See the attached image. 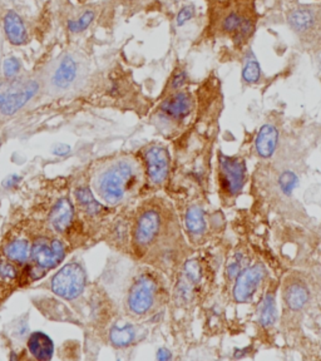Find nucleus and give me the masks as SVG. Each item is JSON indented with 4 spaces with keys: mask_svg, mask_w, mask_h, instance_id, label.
<instances>
[{
    "mask_svg": "<svg viewBox=\"0 0 321 361\" xmlns=\"http://www.w3.org/2000/svg\"><path fill=\"white\" fill-rule=\"evenodd\" d=\"M75 198L79 206L83 209V211L90 214H98L102 209V204L97 202L93 193L90 192L88 187H80L75 191Z\"/></svg>",
    "mask_w": 321,
    "mask_h": 361,
    "instance_id": "24",
    "label": "nucleus"
},
{
    "mask_svg": "<svg viewBox=\"0 0 321 361\" xmlns=\"http://www.w3.org/2000/svg\"><path fill=\"white\" fill-rule=\"evenodd\" d=\"M3 252L16 265H24L30 257V245L27 240H14L6 245Z\"/></svg>",
    "mask_w": 321,
    "mask_h": 361,
    "instance_id": "19",
    "label": "nucleus"
},
{
    "mask_svg": "<svg viewBox=\"0 0 321 361\" xmlns=\"http://www.w3.org/2000/svg\"><path fill=\"white\" fill-rule=\"evenodd\" d=\"M259 322L264 327L271 326L277 322V304L272 293H267L260 306Z\"/></svg>",
    "mask_w": 321,
    "mask_h": 361,
    "instance_id": "23",
    "label": "nucleus"
},
{
    "mask_svg": "<svg viewBox=\"0 0 321 361\" xmlns=\"http://www.w3.org/2000/svg\"><path fill=\"white\" fill-rule=\"evenodd\" d=\"M88 72L90 61L85 53L69 48L42 68V90L48 96H66L83 85Z\"/></svg>",
    "mask_w": 321,
    "mask_h": 361,
    "instance_id": "2",
    "label": "nucleus"
},
{
    "mask_svg": "<svg viewBox=\"0 0 321 361\" xmlns=\"http://www.w3.org/2000/svg\"><path fill=\"white\" fill-rule=\"evenodd\" d=\"M42 90L40 72H23L13 78L0 79V119L17 116L38 97Z\"/></svg>",
    "mask_w": 321,
    "mask_h": 361,
    "instance_id": "4",
    "label": "nucleus"
},
{
    "mask_svg": "<svg viewBox=\"0 0 321 361\" xmlns=\"http://www.w3.org/2000/svg\"><path fill=\"white\" fill-rule=\"evenodd\" d=\"M277 130L272 124H265L256 137V151L261 157H270L275 152L277 145Z\"/></svg>",
    "mask_w": 321,
    "mask_h": 361,
    "instance_id": "18",
    "label": "nucleus"
},
{
    "mask_svg": "<svg viewBox=\"0 0 321 361\" xmlns=\"http://www.w3.org/2000/svg\"><path fill=\"white\" fill-rule=\"evenodd\" d=\"M3 13H4V9H3V6H0V19H1V16H3Z\"/></svg>",
    "mask_w": 321,
    "mask_h": 361,
    "instance_id": "35",
    "label": "nucleus"
},
{
    "mask_svg": "<svg viewBox=\"0 0 321 361\" xmlns=\"http://www.w3.org/2000/svg\"><path fill=\"white\" fill-rule=\"evenodd\" d=\"M246 180V164L236 157L220 154V183L222 191L236 196L243 190Z\"/></svg>",
    "mask_w": 321,
    "mask_h": 361,
    "instance_id": "10",
    "label": "nucleus"
},
{
    "mask_svg": "<svg viewBox=\"0 0 321 361\" xmlns=\"http://www.w3.org/2000/svg\"><path fill=\"white\" fill-rule=\"evenodd\" d=\"M187 230L195 236H201L206 231V221L202 209L193 206L187 211L186 214Z\"/></svg>",
    "mask_w": 321,
    "mask_h": 361,
    "instance_id": "22",
    "label": "nucleus"
},
{
    "mask_svg": "<svg viewBox=\"0 0 321 361\" xmlns=\"http://www.w3.org/2000/svg\"><path fill=\"white\" fill-rule=\"evenodd\" d=\"M280 187H281L282 191L286 195H291L293 190L298 187V176L295 175L291 171L288 172H284L280 180H279Z\"/></svg>",
    "mask_w": 321,
    "mask_h": 361,
    "instance_id": "28",
    "label": "nucleus"
},
{
    "mask_svg": "<svg viewBox=\"0 0 321 361\" xmlns=\"http://www.w3.org/2000/svg\"><path fill=\"white\" fill-rule=\"evenodd\" d=\"M192 104L191 94L187 90H176L164 99L159 111L167 118L180 121L190 114Z\"/></svg>",
    "mask_w": 321,
    "mask_h": 361,
    "instance_id": "14",
    "label": "nucleus"
},
{
    "mask_svg": "<svg viewBox=\"0 0 321 361\" xmlns=\"http://www.w3.org/2000/svg\"><path fill=\"white\" fill-rule=\"evenodd\" d=\"M74 209L68 198H62L54 204L49 214V224L52 228L58 233L68 231L73 222Z\"/></svg>",
    "mask_w": 321,
    "mask_h": 361,
    "instance_id": "16",
    "label": "nucleus"
},
{
    "mask_svg": "<svg viewBox=\"0 0 321 361\" xmlns=\"http://www.w3.org/2000/svg\"><path fill=\"white\" fill-rule=\"evenodd\" d=\"M309 299L308 288L303 283H291L285 291V302L291 310H300Z\"/></svg>",
    "mask_w": 321,
    "mask_h": 361,
    "instance_id": "20",
    "label": "nucleus"
},
{
    "mask_svg": "<svg viewBox=\"0 0 321 361\" xmlns=\"http://www.w3.org/2000/svg\"><path fill=\"white\" fill-rule=\"evenodd\" d=\"M265 267L262 265H254L241 272L237 277L234 286V299L237 302H248L254 296L260 283L265 276Z\"/></svg>",
    "mask_w": 321,
    "mask_h": 361,
    "instance_id": "12",
    "label": "nucleus"
},
{
    "mask_svg": "<svg viewBox=\"0 0 321 361\" xmlns=\"http://www.w3.org/2000/svg\"><path fill=\"white\" fill-rule=\"evenodd\" d=\"M157 295V283L150 275H140L132 283L128 296H127V307L128 311L135 316L146 315L150 312L156 301Z\"/></svg>",
    "mask_w": 321,
    "mask_h": 361,
    "instance_id": "8",
    "label": "nucleus"
},
{
    "mask_svg": "<svg viewBox=\"0 0 321 361\" xmlns=\"http://www.w3.org/2000/svg\"><path fill=\"white\" fill-rule=\"evenodd\" d=\"M19 276L17 266L11 259H0V283L3 286H8L16 282Z\"/></svg>",
    "mask_w": 321,
    "mask_h": 361,
    "instance_id": "25",
    "label": "nucleus"
},
{
    "mask_svg": "<svg viewBox=\"0 0 321 361\" xmlns=\"http://www.w3.org/2000/svg\"><path fill=\"white\" fill-rule=\"evenodd\" d=\"M206 33L211 38L232 42L241 49L253 38L259 13L256 0H207Z\"/></svg>",
    "mask_w": 321,
    "mask_h": 361,
    "instance_id": "1",
    "label": "nucleus"
},
{
    "mask_svg": "<svg viewBox=\"0 0 321 361\" xmlns=\"http://www.w3.org/2000/svg\"><path fill=\"white\" fill-rule=\"evenodd\" d=\"M135 338V327L130 324L114 325L109 331V340L114 346L124 348L133 343Z\"/></svg>",
    "mask_w": 321,
    "mask_h": 361,
    "instance_id": "21",
    "label": "nucleus"
},
{
    "mask_svg": "<svg viewBox=\"0 0 321 361\" xmlns=\"http://www.w3.org/2000/svg\"><path fill=\"white\" fill-rule=\"evenodd\" d=\"M147 176L153 185H161L169 175V154L161 146H151L145 151Z\"/></svg>",
    "mask_w": 321,
    "mask_h": 361,
    "instance_id": "13",
    "label": "nucleus"
},
{
    "mask_svg": "<svg viewBox=\"0 0 321 361\" xmlns=\"http://www.w3.org/2000/svg\"><path fill=\"white\" fill-rule=\"evenodd\" d=\"M28 350L37 360H51L54 353V345L47 334L35 331L29 336Z\"/></svg>",
    "mask_w": 321,
    "mask_h": 361,
    "instance_id": "17",
    "label": "nucleus"
},
{
    "mask_svg": "<svg viewBox=\"0 0 321 361\" xmlns=\"http://www.w3.org/2000/svg\"><path fill=\"white\" fill-rule=\"evenodd\" d=\"M185 276H186L187 281L191 282V283H196L201 279V270L198 267V262L191 261L187 264Z\"/></svg>",
    "mask_w": 321,
    "mask_h": 361,
    "instance_id": "30",
    "label": "nucleus"
},
{
    "mask_svg": "<svg viewBox=\"0 0 321 361\" xmlns=\"http://www.w3.org/2000/svg\"><path fill=\"white\" fill-rule=\"evenodd\" d=\"M140 180V167L132 158L111 161L97 172L93 190L103 202L116 206L135 190Z\"/></svg>",
    "mask_w": 321,
    "mask_h": 361,
    "instance_id": "3",
    "label": "nucleus"
},
{
    "mask_svg": "<svg viewBox=\"0 0 321 361\" xmlns=\"http://www.w3.org/2000/svg\"><path fill=\"white\" fill-rule=\"evenodd\" d=\"M164 228V217L155 207L145 209L135 219L133 243L138 250H146L156 243Z\"/></svg>",
    "mask_w": 321,
    "mask_h": 361,
    "instance_id": "7",
    "label": "nucleus"
},
{
    "mask_svg": "<svg viewBox=\"0 0 321 361\" xmlns=\"http://www.w3.org/2000/svg\"><path fill=\"white\" fill-rule=\"evenodd\" d=\"M0 23H1L0 30L4 37V40L9 42L14 47L28 44L30 40L28 25L19 13L13 9L4 11Z\"/></svg>",
    "mask_w": 321,
    "mask_h": 361,
    "instance_id": "11",
    "label": "nucleus"
},
{
    "mask_svg": "<svg viewBox=\"0 0 321 361\" xmlns=\"http://www.w3.org/2000/svg\"><path fill=\"white\" fill-rule=\"evenodd\" d=\"M187 73L185 69H177V72L172 74L169 83V93H174L176 90H180L186 83Z\"/></svg>",
    "mask_w": 321,
    "mask_h": 361,
    "instance_id": "29",
    "label": "nucleus"
},
{
    "mask_svg": "<svg viewBox=\"0 0 321 361\" xmlns=\"http://www.w3.org/2000/svg\"><path fill=\"white\" fill-rule=\"evenodd\" d=\"M98 13L99 8L95 4L82 6L78 11H74L73 14L68 16L66 19V28L69 33L74 35L85 33V30L96 22Z\"/></svg>",
    "mask_w": 321,
    "mask_h": 361,
    "instance_id": "15",
    "label": "nucleus"
},
{
    "mask_svg": "<svg viewBox=\"0 0 321 361\" xmlns=\"http://www.w3.org/2000/svg\"><path fill=\"white\" fill-rule=\"evenodd\" d=\"M193 11H195V6H183V8L178 11V14H177V25H183L185 23L188 22V20L193 17Z\"/></svg>",
    "mask_w": 321,
    "mask_h": 361,
    "instance_id": "31",
    "label": "nucleus"
},
{
    "mask_svg": "<svg viewBox=\"0 0 321 361\" xmlns=\"http://www.w3.org/2000/svg\"><path fill=\"white\" fill-rule=\"evenodd\" d=\"M316 1H320V0H316Z\"/></svg>",
    "mask_w": 321,
    "mask_h": 361,
    "instance_id": "37",
    "label": "nucleus"
},
{
    "mask_svg": "<svg viewBox=\"0 0 321 361\" xmlns=\"http://www.w3.org/2000/svg\"><path fill=\"white\" fill-rule=\"evenodd\" d=\"M85 272L78 262H71L63 266L52 279V291L59 298L73 300L85 291Z\"/></svg>",
    "mask_w": 321,
    "mask_h": 361,
    "instance_id": "6",
    "label": "nucleus"
},
{
    "mask_svg": "<svg viewBox=\"0 0 321 361\" xmlns=\"http://www.w3.org/2000/svg\"><path fill=\"white\" fill-rule=\"evenodd\" d=\"M3 43H4V37L0 30V61H1V53H3Z\"/></svg>",
    "mask_w": 321,
    "mask_h": 361,
    "instance_id": "33",
    "label": "nucleus"
},
{
    "mask_svg": "<svg viewBox=\"0 0 321 361\" xmlns=\"http://www.w3.org/2000/svg\"><path fill=\"white\" fill-rule=\"evenodd\" d=\"M66 257V246L59 238L40 237L30 247V259L40 270L54 269Z\"/></svg>",
    "mask_w": 321,
    "mask_h": 361,
    "instance_id": "9",
    "label": "nucleus"
},
{
    "mask_svg": "<svg viewBox=\"0 0 321 361\" xmlns=\"http://www.w3.org/2000/svg\"><path fill=\"white\" fill-rule=\"evenodd\" d=\"M261 77V68L255 58L248 59L243 71V78L248 83H256Z\"/></svg>",
    "mask_w": 321,
    "mask_h": 361,
    "instance_id": "27",
    "label": "nucleus"
},
{
    "mask_svg": "<svg viewBox=\"0 0 321 361\" xmlns=\"http://www.w3.org/2000/svg\"><path fill=\"white\" fill-rule=\"evenodd\" d=\"M124 1H127V3H132V1H135V0H124Z\"/></svg>",
    "mask_w": 321,
    "mask_h": 361,
    "instance_id": "36",
    "label": "nucleus"
},
{
    "mask_svg": "<svg viewBox=\"0 0 321 361\" xmlns=\"http://www.w3.org/2000/svg\"><path fill=\"white\" fill-rule=\"evenodd\" d=\"M3 69V77L4 78H13L23 73L22 61L18 56H11L6 58L1 63Z\"/></svg>",
    "mask_w": 321,
    "mask_h": 361,
    "instance_id": "26",
    "label": "nucleus"
},
{
    "mask_svg": "<svg viewBox=\"0 0 321 361\" xmlns=\"http://www.w3.org/2000/svg\"><path fill=\"white\" fill-rule=\"evenodd\" d=\"M279 1H280V3H286V4H288V3H293V0H279Z\"/></svg>",
    "mask_w": 321,
    "mask_h": 361,
    "instance_id": "34",
    "label": "nucleus"
},
{
    "mask_svg": "<svg viewBox=\"0 0 321 361\" xmlns=\"http://www.w3.org/2000/svg\"><path fill=\"white\" fill-rule=\"evenodd\" d=\"M171 357H172V356H171V353H169V350L161 349L158 351V360H169Z\"/></svg>",
    "mask_w": 321,
    "mask_h": 361,
    "instance_id": "32",
    "label": "nucleus"
},
{
    "mask_svg": "<svg viewBox=\"0 0 321 361\" xmlns=\"http://www.w3.org/2000/svg\"><path fill=\"white\" fill-rule=\"evenodd\" d=\"M286 23L306 51H321V6H293L286 11Z\"/></svg>",
    "mask_w": 321,
    "mask_h": 361,
    "instance_id": "5",
    "label": "nucleus"
}]
</instances>
